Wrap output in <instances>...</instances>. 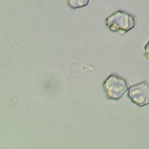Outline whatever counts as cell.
I'll list each match as a JSON object with an SVG mask.
<instances>
[{"instance_id":"2","label":"cell","mask_w":149,"mask_h":149,"mask_svg":"<svg viewBox=\"0 0 149 149\" xmlns=\"http://www.w3.org/2000/svg\"><path fill=\"white\" fill-rule=\"evenodd\" d=\"M108 26L112 30L127 31L134 26V19L129 15L118 11L107 19Z\"/></svg>"},{"instance_id":"3","label":"cell","mask_w":149,"mask_h":149,"mask_svg":"<svg viewBox=\"0 0 149 149\" xmlns=\"http://www.w3.org/2000/svg\"><path fill=\"white\" fill-rule=\"evenodd\" d=\"M129 96L132 101L142 107L148 104V86L145 82L137 84L130 87Z\"/></svg>"},{"instance_id":"1","label":"cell","mask_w":149,"mask_h":149,"mask_svg":"<svg viewBox=\"0 0 149 149\" xmlns=\"http://www.w3.org/2000/svg\"><path fill=\"white\" fill-rule=\"evenodd\" d=\"M104 86L107 96L113 99H119L127 88L125 80L113 74L109 75Z\"/></svg>"}]
</instances>
